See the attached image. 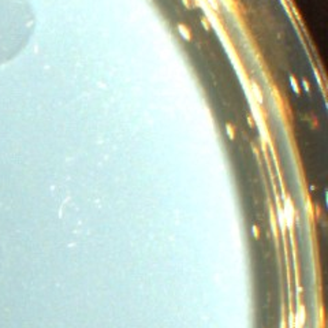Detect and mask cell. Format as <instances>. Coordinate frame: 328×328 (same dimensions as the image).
<instances>
[{
	"label": "cell",
	"mask_w": 328,
	"mask_h": 328,
	"mask_svg": "<svg viewBox=\"0 0 328 328\" xmlns=\"http://www.w3.org/2000/svg\"><path fill=\"white\" fill-rule=\"evenodd\" d=\"M31 25L33 17L23 0H0V64L21 51Z\"/></svg>",
	"instance_id": "1"
}]
</instances>
